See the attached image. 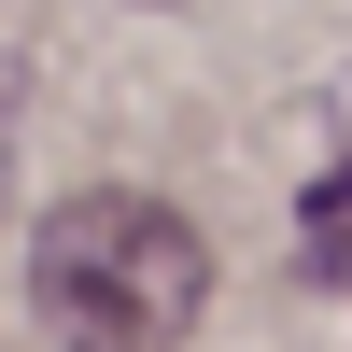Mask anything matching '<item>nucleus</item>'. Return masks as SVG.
Returning a JSON list of instances; mask_svg holds the SVG:
<instances>
[{
  "mask_svg": "<svg viewBox=\"0 0 352 352\" xmlns=\"http://www.w3.org/2000/svg\"><path fill=\"white\" fill-rule=\"evenodd\" d=\"M197 296H212V240L141 184L56 197L28 240V310L56 352H169L197 324Z\"/></svg>",
  "mask_w": 352,
  "mask_h": 352,
  "instance_id": "1",
  "label": "nucleus"
},
{
  "mask_svg": "<svg viewBox=\"0 0 352 352\" xmlns=\"http://www.w3.org/2000/svg\"><path fill=\"white\" fill-rule=\"evenodd\" d=\"M296 268L352 282V113H338V155H324V184H310V212H296Z\"/></svg>",
  "mask_w": 352,
  "mask_h": 352,
  "instance_id": "2",
  "label": "nucleus"
}]
</instances>
